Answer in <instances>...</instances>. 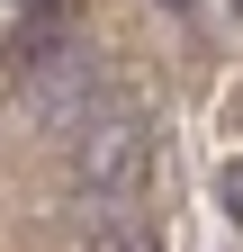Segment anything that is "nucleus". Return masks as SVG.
I'll return each mask as SVG.
<instances>
[{"label":"nucleus","mask_w":243,"mask_h":252,"mask_svg":"<svg viewBox=\"0 0 243 252\" xmlns=\"http://www.w3.org/2000/svg\"><path fill=\"white\" fill-rule=\"evenodd\" d=\"M72 189H81V207H144V189H153V126H144V108L117 99L72 144Z\"/></svg>","instance_id":"1"},{"label":"nucleus","mask_w":243,"mask_h":252,"mask_svg":"<svg viewBox=\"0 0 243 252\" xmlns=\"http://www.w3.org/2000/svg\"><path fill=\"white\" fill-rule=\"evenodd\" d=\"M18 108L45 126V135H63V144H81L90 126H99L117 99H108V81H99V63L90 54H45L36 72H27V90H18Z\"/></svg>","instance_id":"2"},{"label":"nucleus","mask_w":243,"mask_h":252,"mask_svg":"<svg viewBox=\"0 0 243 252\" xmlns=\"http://www.w3.org/2000/svg\"><path fill=\"white\" fill-rule=\"evenodd\" d=\"M72 252H162L144 207H81L72 216Z\"/></svg>","instance_id":"3"},{"label":"nucleus","mask_w":243,"mask_h":252,"mask_svg":"<svg viewBox=\"0 0 243 252\" xmlns=\"http://www.w3.org/2000/svg\"><path fill=\"white\" fill-rule=\"evenodd\" d=\"M216 207H225V216H234V225H243V153H234V162L216 171Z\"/></svg>","instance_id":"4"},{"label":"nucleus","mask_w":243,"mask_h":252,"mask_svg":"<svg viewBox=\"0 0 243 252\" xmlns=\"http://www.w3.org/2000/svg\"><path fill=\"white\" fill-rule=\"evenodd\" d=\"M234 9H243V0H234Z\"/></svg>","instance_id":"5"}]
</instances>
